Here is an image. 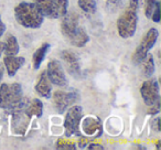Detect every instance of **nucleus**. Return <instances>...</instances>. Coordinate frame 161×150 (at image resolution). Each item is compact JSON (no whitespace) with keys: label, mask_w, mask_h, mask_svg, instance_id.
<instances>
[{"label":"nucleus","mask_w":161,"mask_h":150,"mask_svg":"<svg viewBox=\"0 0 161 150\" xmlns=\"http://www.w3.org/2000/svg\"><path fill=\"white\" fill-rule=\"evenodd\" d=\"M61 32L72 45L82 47L90 41L85 30L78 25V16L75 12L65 14L61 21Z\"/></svg>","instance_id":"f257e3e1"},{"label":"nucleus","mask_w":161,"mask_h":150,"mask_svg":"<svg viewBox=\"0 0 161 150\" xmlns=\"http://www.w3.org/2000/svg\"><path fill=\"white\" fill-rule=\"evenodd\" d=\"M22 87L19 83L0 85V107L9 113H14L25 107Z\"/></svg>","instance_id":"f03ea898"},{"label":"nucleus","mask_w":161,"mask_h":150,"mask_svg":"<svg viewBox=\"0 0 161 150\" xmlns=\"http://www.w3.org/2000/svg\"><path fill=\"white\" fill-rule=\"evenodd\" d=\"M17 22L28 29H38L42 25L44 17L33 3L22 1L14 8Z\"/></svg>","instance_id":"7ed1b4c3"},{"label":"nucleus","mask_w":161,"mask_h":150,"mask_svg":"<svg viewBox=\"0 0 161 150\" xmlns=\"http://www.w3.org/2000/svg\"><path fill=\"white\" fill-rule=\"evenodd\" d=\"M139 0H129L128 7L117 20V31L123 39L134 36L138 23Z\"/></svg>","instance_id":"20e7f679"},{"label":"nucleus","mask_w":161,"mask_h":150,"mask_svg":"<svg viewBox=\"0 0 161 150\" xmlns=\"http://www.w3.org/2000/svg\"><path fill=\"white\" fill-rule=\"evenodd\" d=\"M159 36V32L156 28H151L148 30L147 33L143 36V38L141 39L140 43L137 47L136 51L132 54V63L136 65L140 64L141 61L145 58V56L149 53V51L152 49L154 44L157 42V39Z\"/></svg>","instance_id":"39448f33"},{"label":"nucleus","mask_w":161,"mask_h":150,"mask_svg":"<svg viewBox=\"0 0 161 150\" xmlns=\"http://www.w3.org/2000/svg\"><path fill=\"white\" fill-rule=\"evenodd\" d=\"M83 118V107L74 105L67 110L64 119V128L66 136L80 135V124Z\"/></svg>","instance_id":"423d86ee"},{"label":"nucleus","mask_w":161,"mask_h":150,"mask_svg":"<svg viewBox=\"0 0 161 150\" xmlns=\"http://www.w3.org/2000/svg\"><path fill=\"white\" fill-rule=\"evenodd\" d=\"M140 95L145 104L149 107L160 102V90H159L158 81L151 79L143 82L140 87Z\"/></svg>","instance_id":"0eeeda50"},{"label":"nucleus","mask_w":161,"mask_h":150,"mask_svg":"<svg viewBox=\"0 0 161 150\" xmlns=\"http://www.w3.org/2000/svg\"><path fill=\"white\" fill-rule=\"evenodd\" d=\"M52 99H53L54 107L56 108L60 114H63L64 110H66V108L69 107L71 104L75 103L78 99V93L76 91H69V92H65V91H55L53 93Z\"/></svg>","instance_id":"6e6552de"},{"label":"nucleus","mask_w":161,"mask_h":150,"mask_svg":"<svg viewBox=\"0 0 161 150\" xmlns=\"http://www.w3.org/2000/svg\"><path fill=\"white\" fill-rule=\"evenodd\" d=\"M47 75L49 77L50 82L54 85L58 86H65L67 83L66 75L64 73V69H63L62 64L58 61L52 60L47 64Z\"/></svg>","instance_id":"1a4fd4ad"},{"label":"nucleus","mask_w":161,"mask_h":150,"mask_svg":"<svg viewBox=\"0 0 161 150\" xmlns=\"http://www.w3.org/2000/svg\"><path fill=\"white\" fill-rule=\"evenodd\" d=\"M61 58L64 62V65L69 73L73 76H80V65L77 55L71 50H64L61 52Z\"/></svg>","instance_id":"9d476101"},{"label":"nucleus","mask_w":161,"mask_h":150,"mask_svg":"<svg viewBox=\"0 0 161 150\" xmlns=\"http://www.w3.org/2000/svg\"><path fill=\"white\" fill-rule=\"evenodd\" d=\"M82 121V120H80ZM82 129L88 137H99L102 135V124L97 117H86L82 121Z\"/></svg>","instance_id":"9b49d317"},{"label":"nucleus","mask_w":161,"mask_h":150,"mask_svg":"<svg viewBox=\"0 0 161 150\" xmlns=\"http://www.w3.org/2000/svg\"><path fill=\"white\" fill-rule=\"evenodd\" d=\"M25 60L23 56H17V55H6L3 58V65L8 72L9 76H14L19 69L22 67L25 64Z\"/></svg>","instance_id":"f8f14e48"},{"label":"nucleus","mask_w":161,"mask_h":150,"mask_svg":"<svg viewBox=\"0 0 161 150\" xmlns=\"http://www.w3.org/2000/svg\"><path fill=\"white\" fill-rule=\"evenodd\" d=\"M36 92L43 98H50L52 95V83L47 75V72H42L36 84Z\"/></svg>","instance_id":"ddd939ff"},{"label":"nucleus","mask_w":161,"mask_h":150,"mask_svg":"<svg viewBox=\"0 0 161 150\" xmlns=\"http://www.w3.org/2000/svg\"><path fill=\"white\" fill-rule=\"evenodd\" d=\"M23 110H25V115H27L29 118L36 116V117H41L43 115V104L40 99L36 98L32 99L31 102H27L23 107Z\"/></svg>","instance_id":"4468645a"},{"label":"nucleus","mask_w":161,"mask_h":150,"mask_svg":"<svg viewBox=\"0 0 161 150\" xmlns=\"http://www.w3.org/2000/svg\"><path fill=\"white\" fill-rule=\"evenodd\" d=\"M19 50H20V47H19L16 36H8L3 42V52L6 55H17L19 53Z\"/></svg>","instance_id":"2eb2a0df"},{"label":"nucleus","mask_w":161,"mask_h":150,"mask_svg":"<svg viewBox=\"0 0 161 150\" xmlns=\"http://www.w3.org/2000/svg\"><path fill=\"white\" fill-rule=\"evenodd\" d=\"M50 47H51L50 43H44V44H42L36 52H34L33 56H32V63H33L34 69H38L39 67H40L41 63L43 62L45 55H47V53L49 52Z\"/></svg>","instance_id":"dca6fc26"},{"label":"nucleus","mask_w":161,"mask_h":150,"mask_svg":"<svg viewBox=\"0 0 161 150\" xmlns=\"http://www.w3.org/2000/svg\"><path fill=\"white\" fill-rule=\"evenodd\" d=\"M33 3L38 7L43 17L53 18V1L52 0H33Z\"/></svg>","instance_id":"f3484780"},{"label":"nucleus","mask_w":161,"mask_h":150,"mask_svg":"<svg viewBox=\"0 0 161 150\" xmlns=\"http://www.w3.org/2000/svg\"><path fill=\"white\" fill-rule=\"evenodd\" d=\"M141 64V72L146 77L152 76V74L154 73V60L152 58L151 54L148 53L145 56L142 61L140 62Z\"/></svg>","instance_id":"a211bd4d"},{"label":"nucleus","mask_w":161,"mask_h":150,"mask_svg":"<svg viewBox=\"0 0 161 150\" xmlns=\"http://www.w3.org/2000/svg\"><path fill=\"white\" fill-rule=\"evenodd\" d=\"M78 7L86 14H94L96 11V0H78Z\"/></svg>","instance_id":"6ab92c4d"},{"label":"nucleus","mask_w":161,"mask_h":150,"mask_svg":"<svg viewBox=\"0 0 161 150\" xmlns=\"http://www.w3.org/2000/svg\"><path fill=\"white\" fill-rule=\"evenodd\" d=\"M158 0H146V6H145V14L147 18H151L152 12H153L154 8H156V3Z\"/></svg>","instance_id":"aec40b11"},{"label":"nucleus","mask_w":161,"mask_h":150,"mask_svg":"<svg viewBox=\"0 0 161 150\" xmlns=\"http://www.w3.org/2000/svg\"><path fill=\"white\" fill-rule=\"evenodd\" d=\"M56 148L58 149H75V145L67 139H60L56 143Z\"/></svg>","instance_id":"412c9836"},{"label":"nucleus","mask_w":161,"mask_h":150,"mask_svg":"<svg viewBox=\"0 0 161 150\" xmlns=\"http://www.w3.org/2000/svg\"><path fill=\"white\" fill-rule=\"evenodd\" d=\"M160 18H161V14H160V3L159 1H157L156 3V8H154L153 12H152V16H151V20L153 21V22L158 23L159 21H160Z\"/></svg>","instance_id":"4be33fe9"},{"label":"nucleus","mask_w":161,"mask_h":150,"mask_svg":"<svg viewBox=\"0 0 161 150\" xmlns=\"http://www.w3.org/2000/svg\"><path fill=\"white\" fill-rule=\"evenodd\" d=\"M6 31V25L3 22V20H1V17H0V38L3 36V34L5 33Z\"/></svg>","instance_id":"5701e85b"},{"label":"nucleus","mask_w":161,"mask_h":150,"mask_svg":"<svg viewBox=\"0 0 161 150\" xmlns=\"http://www.w3.org/2000/svg\"><path fill=\"white\" fill-rule=\"evenodd\" d=\"M88 149H104V147L99 145V143H90Z\"/></svg>","instance_id":"b1692460"},{"label":"nucleus","mask_w":161,"mask_h":150,"mask_svg":"<svg viewBox=\"0 0 161 150\" xmlns=\"http://www.w3.org/2000/svg\"><path fill=\"white\" fill-rule=\"evenodd\" d=\"M3 65L0 64V82L3 80Z\"/></svg>","instance_id":"393cba45"},{"label":"nucleus","mask_w":161,"mask_h":150,"mask_svg":"<svg viewBox=\"0 0 161 150\" xmlns=\"http://www.w3.org/2000/svg\"><path fill=\"white\" fill-rule=\"evenodd\" d=\"M3 52V42H0V56H1Z\"/></svg>","instance_id":"a878e982"},{"label":"nucleus","mask_w":161,"mask_h":150,"mask_svg":"<svg viewBox=\"0 0 161 150\" xmlns=\"http://www.w3.org/2000/svg\"><path fill=\"white\" fill-rule=\"evenodd\" d=\"M109 1H110L112 3H114V5H118V3H120L121 0H109Z\"/></svg>","instance_id":"bb28decb"}]
</instances>
